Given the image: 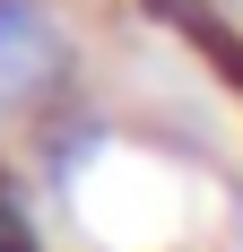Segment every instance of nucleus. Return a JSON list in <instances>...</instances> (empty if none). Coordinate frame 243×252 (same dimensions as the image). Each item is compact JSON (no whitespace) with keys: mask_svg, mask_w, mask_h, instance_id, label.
<instances>
[{"mask_svg":"<svg viewBox=\"0 0 243 252\" xmlns=\"http://www.w3.org/2000/svg\"><path fill=\"white\" fill-rule=\"evenodd\" d=\"M52 70H61V35L26 0H0V96H35Z\"/></svg>","mask_w":243,"mask_h":252,"instance_id":"obj_1","label":"nucleus"},{"mask_svg":"<svg viewBox=\"0 0 243 252\" xmlns=\"http://www.w3.org/2000/svg\"><path fill=\"white\" fill-rule=\"evenodd\" d=\"M0 252H35V244L18 235V218H0Z\"/></svg>","mask_w":243,"mask_h":252,"instance_id":"obj_2","label":"nucleus"}]
</instances>
